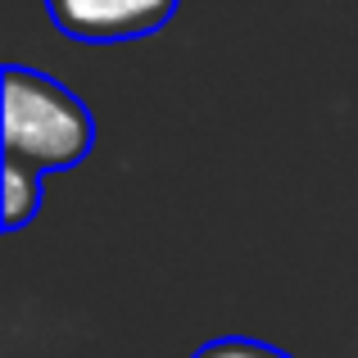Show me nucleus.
Segmentation results:
<instances>
[{"mask_svg": "<svg viewBox=\"0 0 358 358\" xmlns=\"http://www.w3.org/2000/svg\"><path fill=\"white\" fill-rule=\"evenodd\" d=\"M96 145V118L50 73L9 64L5 69V159L59 173L78 168Z\"/></svg>", "mask_w": 358, "mask_h": 358, "instance_id": "f257e3e1", "label": "nucleus"}, {"mask_svg": "<svg viewBox=\"0 0 358 358\" xmlns=\"http://www.w3.org/2000/svg\"><path fill=\"white\" fill-rule=\"evenodd\" d=\"M182 0H45L50 23L82 45H118L155 36Z\"/></svg>", "mask_w": 358, "mask_h": 358, "instance_id": "f03ea898", "label": "nucleus"}, {"mask_svg": "<svg viewBox=\"0 0 358 358\" xmlns=\"http://www.w3.org/2000/svg\"><path fill=\"white\" fill-rule=\"evenodd\" d=\"M41 177L36 168L5 159L0 164V200H5V231H18L41 213Z\"/></svg>", "mask_w": 358, "mask_h": 358, "instance_id": "7ed1b4c3", "label": "nucleus"}, {"mask_svg": "<svg viewBox=\"0 0 358 358\" xmlns=\"http://www.w3.org/2000/svg\"><path fill=\"white\" fill-rule=\"evenodd\" d=\"M191 358H295L268 341H250V336H218V341L200 345Z\"/></svg>", "mask_w": 358, "mask_h": 358, "instance_id": "20e7f679", "label": "nucleus"}]
</instances>
